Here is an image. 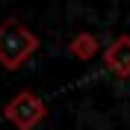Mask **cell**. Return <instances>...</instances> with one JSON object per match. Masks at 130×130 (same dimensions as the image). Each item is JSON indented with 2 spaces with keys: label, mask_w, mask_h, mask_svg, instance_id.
<instances>
[{
  "label": "cell",
  "mask_w": 130,
  "mask_h": 130,
  "mask_svg": "<svg viewBox=\"0 0 130 130\" xmlns=\"http://www.w3.org/2000/svg\"><path fill=\"white\" fill-rule=\"evenodd\" d=\"M44 104H41L39 95H32V92H18L6 106H3V115H6V121H12L18 130H32L39 127V121L44 118Z\"/></svg>",
  "instance_id": "7a4b0ae2"
},
{
  "label": "cell",
  "mask_w": 130,
  "mask_h": 130,
  "mask_svg": "<svg viewBox=\"0 0 130 130\" xmlns=\"http://www.w3.org/2000/svg\"><path fill=\"white\" fill-rule=\"evenodd\" d=\"M68 50H71L77 59H92V56L98 53V39L89 36V32H80V36H74V39H71Z\"/></svg>",
  "instance_id": "277c9868"
},
{
  "label": "cell",
  "mask_w": 130,
  "mask_h": 130,
  "mask_svg": "<svg viewBox=\"0 0 130 130\" xmlns=\"http://www.w3.org/2000/svg\"><path fill=\"white\" fill-rule=\"evenodd\" d=\"M104 65L115 77H130V36H118L104 50Z\"/></svg>",
  "instance_id": "3957f363"
},
{
  "label": "cell",
  "mask_w": 130,
  "mask_h": 130,
  "mask_svg": "<svg viewBox=\"0 0 130 130\" xmlns=\"http://www.w3.org/2000/svg\"><path fill=\"white\" fill-rule=\"evenodd\" d=\"M39 50V36L27 30L21 21H3L0 24V65L15 71Z\"/></svg>",
  "instance_id": "6da1fadb"
}]
</instances>
